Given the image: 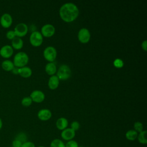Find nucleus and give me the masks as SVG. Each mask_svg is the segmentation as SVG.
Instances as JSON below:
<instances>
[{"instance_id": "f257e3e1", "label": "nucleus", "mask_w": 147, "mask_h": 147, "mask_svg": "<svg viewBox=\"0 0 147 147\" xmlns=\"http://www.w3.org/2000/svg\"><path fill=\"white\" fill-rule=\"evenodd\" d=\"M79 11L77 6L72 2L63 4L59 10L61 18L65 22H71L78 17Z\"/></svg>"}, {"instance_id": "f03ea898", "label": "nucleus", "mask_w": 147, "mask_h": 147, "mask_svg": "<svg viewBox=\"0 0 147 147\" xmlns=\"http://www.w3.org/2000/svg\"><path fill=\"white\" fill-rule=\"evenodd\" d=\"M29 61V56L24 52L17 53L13 57V64L14 67L21 68L26 66Z\"/></svg>"}, {"instance_id": "7ed1b4c3", "label": "nucleus", "mask_w": 147, "mask_h": 147, "mask_svg": "<svg viewBox=\"0 0 147 147\" xmlns=\"http://www.w3.org/2000/svg\"><path fill=\"white\" fill-rule=\"evenodd\" d=\"M71 74L70 68L66 64H63L60 66L57 72V76L59 80H67Z\"/></svg>"}, {"instance_id": "20e7f679", "label": "nucleus", "mask_w": 147, "mask_h": 147, "mask_svg": "<svg viewBox=\"0 0 147 147\" xmlns=\"http://www.w3.org/2000/svg\"><path fill=\"white\" fill-rule=\"evenodd\" d=\"M43 41V37L41 33L38 31L33 32L30 36L29 41L32 45L34 47L40 46Z\"/></svg>"}, {"instance_id": "39448f33", "label": "nucleus", "mask_w": 147, "mask_h": 147, "mask_svg": "<svg viewBox=\"0 0 147 147\" xmlns=\"http://www.w3.org/2000/svg\"><path fill=\"white\" fill-rule=\"evenodd\" d=\"M44 58L49 62H53L57 56V51L55 48L52 46H48L45 48L43 52Z\"/></svg>"}, {"instance_id": "423d86ee", "label": "nucleus", "mask_w": 147, "mask_h": 147, "mask_svg": "<svg viewBox=\"0 0 147 147\" xmlns=\"http://www.w3.org/2000/svg\"><path fill=\"white\" fill-rule=\"evenodd\" d=\"M16 36L21 38L22 37L25 36L28 31V27L27 25L25 23L21 22L18 24L14 28V29L13 30Z\"/></svg>"}, {"instance_id": "0eeeda50", "label": "nucleus", "mask_w": 147, "mask_h": 147, "mask_svg": "<svg viewBox=\"0 0 147 147\" xmlns=\"http://www.w3.org/2000/svg\"><path fill=\"white\" fill-rule=\"evenodd\" d=\"M90 33L89 30L85 28L80 29L78 32V38L79 41L83 44L87 43L90 39Z\"/></svg>"}, {"instance_id": "6e6552de", "label": "nucleus", "mask_w": 147, "mask_h": 147, "mask_svg": "<svg viewBox=\"0 0 147 147\" xmlns=\"http://www.w3.org/2000/svg\"><path fill=\"white\" fill-rule=\"evenodd\" d=\"M13 23L11 16L7 13H3L0 17V24L3 28H9Z\"/></svg>"}, {"instance_id": "1a4fd4ad", "label": "nucleus", "mask_w": 147, "mask_h": 147, "mask_svg": "<svg viewBox=\"0 0 147 147\" xmlns=\"http://www.w3.org/2000/svg\"><path fill=\"white\" fill-rule=\"evenodd\" d=\"M55 32V28L51 24H45L43 25L41 29V33L42 36L50 37L52 36Z\"/></svg>"}, {"instance_id": "9d476101", "label": "nucleus", "mask_w": 147, "mask_h": 147, "mask_svg": "<svg viewBox=\"0 0 147 147\" xmlns=\"http://www.w3.org/2000/svg\"><path fill=\"white\" fill-rule=\"evenodd\" d=\"M14 49L10 45H5L0 49V56L4 59H9L12 56Z\"/></svg>"}, {"instance_id": "9b49d317", "label": "nucleus", "mask_w": 147, "mask_h": 147, "mask_svg": "<svg viewBox=\"0 0 147 147\" xmlns=\"http://www.w3.org/2000/svg\"><path fill=\"white\" fill-rule=\"evenodd\" d=\"M75 131L70 127H67L61 131V138L66 141H68L74 139L75 136Z\"/></svg>"}, {"instance_id": "f8f14e48", "label": "nucleus", "mask_w": 147, "mask_h": 147, "mask_svg": "<svg viewBox=\"0 0 147 147\" xmlns=\"http://www.w3.org/2000/svg\"><path fill=\"white\" fill-rule=\"evenodd\" d=\"M30 97L32 101L36 103H41L44 100L45 95L42 91L36 90L31 92Z\"/></svg>"}, {"instance_id": "ddd939ff", "label": "nucleus", "mask_w": 147, "mask_h": 147, "mask_svg": "<svg viewBox=\"0 0 147 147\" xmlns=\"http://www.w3.org/2000/svg\"><path fill=\"white\" fill-rule=\"evenodd\" d=\"M38 118L41 121H48L52 117L51 111L47 109H42L38 111L37 113Z\"/></svg>"}, {"instance_id": "4468645a", "label": "nucleus", "mask_w": 147, "mask_h": 147, "mask_svg": "<svg viewBox=\"0 0 147 147\" xmlns=\"http://www.w3.org/2000/svg\"><path fill=\"white\" fill-rule=\"evenodd\" d=\"M68 125V120L64 117H60L58 118L56 122V127L60 130H63L66 129Z\"/></svg>"}, {"instance_id": "2eb2a0df", "label": "nucleus", "mask_w": 147, "mask_h": 147, "mask_svg": "<svg viewBox=\"0 0 147 147\" xmlns=\"http://www.w3.org/2000/svg\"><path fill=\"white\" fill-rule=\"evenodd\" d=\"M59 85V79L56 75L51 76L48 80V86L51 90L56 89Z\"/></svg>"}, {"instance_id": "dca6fc26", "label": "nucleus", "mask_w": 147, "mask_h": 147, "mask_svg": "<svg viewBox=\"0 0 147 147\" xmlns=\"http://www.w3.org/2000/svg\"><path fill=\"white\" fill-rule=\"evenodd\" d=\"M32 74V71L31 68L29 67L25 66L18 68V74L24 78H29Z\"/></svg>"}, {"instance_id": "f3484780", "label": "nucleus", "mask_w": 147, "mask_h": 147, "mask_svg": "<svg viewBox=\"0 0 147 147\" xmlns=\"http://www.w3.org/2000/svg\"><path fill=\"white\" fill-rule=\"evenodd\" d=\"M24 45V42L21 38L16 37L11 40V47L12 48L17 50L21 49Z\"/></svg>"}, {"instance_id": "a211bd4d", "label": "nucleus", "mask_w": 147, "mask_h": 147, "mask_svg": "<svg viewBox=\"0 0 147 147\" xmlns=\"http://www.w3.org/2000/svg\"><path fill=\"white\" fill-rule=\"evenodd\" d=\"M1 67L4 71H11L14 68L13 62L10 60H5L1 63Z\"/></svg>"}, {"instance_id": "6ab92c4d", "label": "nucleus", "mask_w": 147, "mask_h": 147, "mask_svg": "<svg viewBox=\"0 0 147 147\" xmlns=\"http://www.w3.org/2000/svg\"><path fill=\"white\" fill-rule=\"evenodd\" d=\"M46 72L51 76L53 75L56 72V66L53 62L48 63L45 66Z\"/></svg>"}, {"instance_id": "aec40b11", "label": "nucleus", "mask_w": 147, "mask_h": 147, "mask_svg": "<svg viewBox=\"0 0 147 147\" xmlns=\"http://www.w3.org/2000/svg\"><path fill=\"white\" fill-rule=\"evenodd\" d=\"M138 133L134 129H130L127 130L125 133L126 138L130 141H133L136 140L137 138Z\"/></svg>"}, {"instance_id": "412c9836", "label": "nucleus", "mask_w": 147, "mask_h": 147, "mask_svg": "<svg viewBox=\"0 0 147 147\" xmlns=\"http://www.w3.org/2000/svg\"><path fill=\"white\" fill-rule=\"evenodd\" d=\"M146 130H143L141 132L138 133L137 140L138 142L145 145L147 144V139H146Z\"/></svg>"}, {"instance_id": "4be33fe9", "label": "nucleus", "mask_w": 147, "mask_h": 147, "mask_svg": "<svg viewBox=\"0 0 147 147\" xmlns=\"http://www.w3.org/2000/svg\"><path fill=\"white\" fill-rule=\"evenodd\" d=\"M50 147H65V144L63 140L55 138L51 142Z\"/></svg>"}, {"instance_id": "5701e85b", "label": "nucleus", "mask_w": 147, "mask_h": 147, "mask_svg": "<svg viewBox=\"0 0 147 147\" xmlns=\"http://www.w3.org/2000/svg\"><path fill=\"white\" fill-rule=\"evenodd\" d=\"M133 127H134V130L135 131H136L138 133H139L144 130L143 124L141 122H139V121H137V122H134V123L133 125Z\"/></svg>"}, {"instance_id": "b1692460", "label": "nucleus", "mask_w": 147, "mask_h": 147, "mask_svg": "<svg viewBox=\"0 0 147 147\" xmlns=\"http://www.w3.org/2000/svg\"><path fill=\"white\" fill-rule=\"evenodd\" d=\"M32 100L30 96H26L22 98L21 100V104L25 107H28L32 103Z\"/></svg>"}, {"instance_id": "393cba45", "label": "nucleus", "mask_w": 147, "mask_h": 147, "mask_svg": "<svg viewBox=\"0 0 147 147\" xmlns=\"http://www.w3.org/2000/svg\"><path fill=\"white\" fill-rule=\"evenodd\" d=\"M113 65L115 67H116L117 68H121L123 66L124 63L121 59L117 58L114 60Z\"/></svg>"}, {"instance_id": "a878e982", "label": "nucleus", "mask_w": 147, "mask_h": 147, "mask_svg": "<svg viewBox=\"0 0 147 147\" xmlns=\"http://www.w3.org/2000/svg\"><path fill=\"white\" fill-rule=\"evenodd\" d=\"M65 147H79L78 143L74 140H70L67 142L66 144H65Z\"/></svg>"}, {"instance_id": "bb28decb", "label": "nucleus", "mask_w": 147, "mask_h": 147, "mask_svg": "<svg viewBox=\"0 0 147 147\" xmlns=\"http://www.w3.org/2000/svg\"><path fill=\"white\" fill-rule=\"evenodd\" d=\"M6 37L7 39L9 40H12L14 38H15L16 36V34H15V33L14 32L13 30H8L6 33Z\"/></svg>"}, {"instance_id": "cd10ccee", "label": "nucleus", "mask_w": 147, "mask_h": 147, "mask_svg": "<svg viewBox=\"0 0 147 147\" xmlns=\"http://www.w3.org/2000/svg\"><path fill=\"white\" fill-rule=\"evenodd\" d=\"M72 130H74L75 131L76 130H78L80 128V124L78 121H73L71 123V127Z\"/></svg>"}, {"instance_id": "c85d7f7f", "label": "nucleus", "mask_w": 147, "mask_h": 147, "mask_svg": "<svg viewBox=\"0 0 147 147\" xmlns=\"http://www.w3.org/2000/svg\"><path fill=\"white\" fill-rule=\"evenodd\" d=\"M21 147H36V145L32 141H26L22 144V145Z\"/></svg>"}, {"instance_id": "c756f323", "label": "nucleus", "mask_w": 147, "mask_h": 147, "mask_svg": "<svg viewBox=\"0 0 147 147\" xmlns=\"http://www.w3.org/2000/svg\"><path fill=\"white\" fill-rule=\"evenodd\" d=\"M22 142L18 139H15L12 142V146L13 147H21Z\"/></svg>"}, {"instance_id": "7c9ffc66", "label": "nucleus", "mask_w": 147, "mask_h": 147, "mask_svg": "<svg viewBox=\"0 0 147 147\" xmlns=\"http://www.w3.org/2000/svg\"><path fill=\"white\" fill-rule=\"evenodd\" d=\"M141 47H142V48L144 49V51H146V50H147V41L146 40H144L142 42Z\"/></svg>"}, {"instance_id": "2f4dec72", "label": "nucleus", "mask_w": 147, "mask_h": 147, "mask_svg": "<svg viewBox=\"0 0 147 147\" xmlns=\"http://www.w3.org/2000/svg\"><path fill=\"white\" fill-rule=\"evenodd\" d=\"M18 68H17V67H14V68L13 69V70L11 71V72L14 74H18Z\"/></svg>"}, {"instance_id": "473e14b6", "label": "nucleus", "mask_w": 147, "mask_h": 147, "mask_svg": "<svg viewBox=\"0 0 147 147\" xmlns=\"http://www.w3.org/2000/svg\"><path fill=\"white\" fill-rule=\"evenodd\" d=\"M2 126H3V122L2 119L0 118V130H1V129L2 128Z\"/></svg>"}, {"instance_id": "72a5a7b5", "label": "nucleus", "mask_w": 147, "mask_h": 147, "mask_svg": "<svg viewBox=\"0 0 147 147\" xmlns=\"http://www.w3.org/2000/svg\"><path fill=\"white\" fill-rule=\"evenodd\" d=\"M37 147H45V146H42V145H40V146H37Z\"/></svg>"}, {"instance_id": "f704fd0d", "label": "nucleus", "mask_w": 147, "mask_h": 147, "mask_svg": "<svg viewBox=\"0 0 147 147\" xmlns=\"http://www.w3.org/2000/svg\"><path fill=\"white\" fill-rule=\"evenodd\" d=\"M79 147H84V146H79Z\"/></svg>"}]
</instances>
